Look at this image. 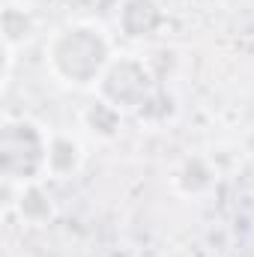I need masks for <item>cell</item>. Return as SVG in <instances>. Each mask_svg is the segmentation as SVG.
I'll use <instances>...</instances> for the list:
<instances>
[{
	"label": "cell",
	"instance_id": "ba28073f",
	"mask_svg": "<svg viewBox=\"0 0 254 257\" xmlns=\"http://www.w3.org/2000/svg\"><path fill=\"white\" fill-rule=\"evenodd\" d=\"M84 123L93 128L96 135H102V138H111V135L120 128V111H117L111 102L99 99L96 105H90V108L84 111Z\"/></svg>",
	"mask_w": 254,
	"mask_h": 257
},
{
	"label": "cell",
	"instance_id": "6da1fadb",
	"mask_svg": "<svg viewBox=\"0 0 254 257\" xmlns=\"http://www.w3.org/2000/svg\"><path fill=\"white\" fill-rule=\"evenodd\" d=\"M45 54L60 81L72 87H90L99 84L111 66V42L93 24H69L51 36Z\"/></svg>",
	"mask_w": 254,
	"mask_h": 257
},
{
	"label": "cell",
	"instance_id": "7a4b0ae2",
	"mask_svg": "<svg viewBox=\"0 0 254 257\" xmlns=\"http://www.w3.org/2000/svg\"><path fill=\"white\" fill-rule=\"evenodd\" d=\"M48 144L51 135L33 120H6L3 123V177L6 180H21L39 183L48 174Z\"/></svg>",
	"mask_w": 254,
	"mask_h": 257
},
{
	"label": "cell",
	"instance_id": "5b68a950",
	"mask_svg": "<svg viewBox=\"0 0 254 257\" xmlns=\"http://www.w3.org/2000/svg\"><path fill=\"white\" fill-rule=\"evenodd\" d=\"M84 162V153H81V144L69 135H51V144H48V177H57L66 180L72 177Z\"/></svg>",
	"mask_w": 254,
	"mask_h": 257
},
{
	"label": "cell",
	"instance_id": "3957f363",
	"mask_svg": "<svg viewBox=\"0 0 254 257\" xmlns=\"http://www.w3.org/2000/svg\"><path fill=\"white\" fill-rule=\"evenodd\" d=\"M150 69L135 60V57H120V60H111V66L105 69L102 81L96 84L102 99L111 102L117 111H138L147 105V96H150Z\"/></svg>",
	"mask_w": 254,
	"mask_h": 257
},
{
	"label": "cell",
	"instance_id": "277c9868",
	"mask_svg": "<svg viewBox=\"0 0 254 257\" xmlns=\"http://www.w3.org/2000/svg\"><path fill=\"white\" fill-rule=\"evenodd\" d=\"M120 24L126 36H150L162 24V6L159 0H126L120 9Z\"/></svg>",
	"mask_w": 254,
	"mask_h": 257
},
{
	"label": "cell",
	"instance_id": "52a82bcc",
	"mask_svg": "<svg viewBox=\"0 0 254 257\" xmlns=\"http://www.w3.org/2000/svg\"><path fill=\"white\" fill-rule=\"evenodd\" d=\"M18 212H21V218L39 224V221L51 218V197L42 194L39 183H27L21 189V197H18Z\"/></svg>",
	"mask_w": 254,
	"mask_h": 257
},
{
	"label": "cell",
	"instance_id": "8992f818",
	"mask_svg": "<svg viewBox=\"0 0 254 257\" xmlns=\"http://www.w3.org/2000/svg\"><path fill=\"white\" fill-rule=\"evenodd\" d=\"M30 33H33V18L21 9V6H6V12H3V45H6V69L12 66V54H15V48L24 42V39H30Z\"/></svg>",
	"mask_w": 254,
	"mask_h": 257
}]
</instances>
